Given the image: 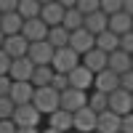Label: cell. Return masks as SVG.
Listing matches in <instances>:
<instances>
[{"mask_svg":"<svg viewBox=\"0 0 133 133\" xmlns=\"http://www.w3.org/2000/svg\"><path fill=\"white\" fill-rule=\"evenodd\" d=\"M32 107H35L40 115H53V112L59 109V93L53 91L51 85H45V88H35Z\"/></svg>","mask_w":133,"mask_h":133,"instance_id":"cell-1","label":"cell"},{"mask_svg":"<svg viewBox=\"0 0 133 133\" xmlns=\"http://www.w3.org/2000/svg\"><path fill=\"white\" fill-rule=\"evenodd\" d=\"M77 64H80V56H77L72 48H59V51H53L51 69L56 72V75H69Z\"/></svg>","mask_w":133,"mask_h":133,"instance_id":"cell-2","label":"cell"},{"mask_svg":"<svg viewBox=\"0 0 133 133\" xmlns=\"http://www.w3.org/2000/svg\"><path fill=\"white\" fill-rule=\"evenodd\" d=\"M27 59L32 61V66H51V61H53V48L48 45L45 40H40V43H29V48H27Z\"/></svg>","mask_w":133,"mask_h":133,"instance_id":"cell-3","label":"cell"},{"mask_svg":"<svg viewBox=\"0 0 133 133\" xmlns=\"http://www.w3.org/2000/svg\"><path fill=\"white\" fill-rule=\"evenodd\" d=\"M40 117L43 115L32 104H24V107H16L14 109V117H11V120H14L16 128H37L40 125Z\"/></svg>","mask_w":133,"mask_h":133,"instance_id":"cell-4","label":"cell"},{"mask_svg":"<svg viewBox=\"0 0 133 133\" xmlns=\"http://www.w3.org/2000/svg\"><path fill=\"white\" fill-rule=\"evenodd\" d=\"M85 101H88V93L75 91V88H66L64 93H59V109H64V112H69V115H75L77 109H83Z\"/></svg>","mask_w":133,"mask_h":133,"instance_id":"cell-5","label":"cell"},{"mask_svg":"<svg viewBox=\"0 0 133 133\" xmlns=\"http://www.w3.org/2000/svg\"><path fill=\"white\" fill-rule=\"evenodd\" d=\"M66 83H69V88H75V91L88 93V91H93V72H88L83 64H77L75 69L66 75Z\"/></svg>","mask_w":133,"mask_h":133,"instance_id":"cell-6","label":"cell"},{"mask_svg":"<svg viewBox=\"0 0 133 133\" xmlns=\"http://www.w3.org/2000/svg\"><path fill=\"white\" fill-rule=\"evenodd\" d=\"M107 109L112 115H117V117H125V115H130L133 109H130V93H125V91H112L107 96Z\"/></svg>","mask_w":133,"mask_h":133,"instance_id":"cell-7","label":"cell"},{"mask_svg":"<svg viewBox=\"0 0 133 133\" xmlns=\"http://www.w3.org/2000/svg\"><path fill=\"white\" fill-rule=\"evenodd\" d=\"M66 48H72L77 56H85L88 51H93V48H96V37H93V35H88L85 29H77V32H72V35H69Z\"/></svg>","mask_w":133,"mask_h":133,"instance_id":"cell-8","label":"cell"},{"mask_svg":"<svg viewBox=\"0 0 133 133\" xmlns=\"http://www.w3.org/2000/svg\"><path fill=\"white\" fill-rule=\"evenodd\" d=\"M61 19H64L61 3H56V0H51V3H40V21L48 29L51 27H61Z\"/></svg>","mask_w":133,"mask_h":133,"instance_id":"cell-9","label":"cell"},{"mask_svg":"<svg viewBox=\"0 0 133 133\" xmlns=\"http://www.w3.org/2000/svg\"><path fill=\"white\" fill-rule=\"evenodd\" d=\"M72 130L75 133H96V115L88 107L77 109L72 115Z\"/></svg>","mask_w":133,"mask_h":133,"instance_id":"cell-10","label":"cell"},{"mask_svg":"<svg viewBox=\"0 0 133 133\" xmlns=\"http://www.w3.org/2000/svg\"><path fill=\"white\" fill-rule=\"evenodd\" d=\"M27 48H29V43L21 37V35H11V37L3 40V48H0V51L14 61V59H24L27 56Z\"/></svg>","mask_w":133,"mask_h":133,"instance_id":"cell-11","label":"cell"},{"mask_svg":"<svg viewBox=\"0 0 133 133\" xmlns=\"http://www.w3.org/2000/svg\"><path fill=\"white\" fill-rule=\"evenodd\" d=\"M32 61L24 56V59H14L11 61V69H8V80L11 83H29V77H32Z\"/></svg>","mask_w":133,"mask_h":133,"instance_id":"cell-12","label":"cell"},{"mask_svg":"<svg viewBox=\"0 0 133 133\" xmlns=\"http://www.w3.org/2000/svg\"><path fill=\"white\" fill-rule=\"evenodd\" d=\"M120 88V77L115 75V72H109V69H104V72H98V75H93V91H98V93H104V96H109L112 91H117Z\"/></svg>","mask_w":133,"mask_h":133,"instance_id":"cell-13","label":"cell"},{"mask_svg":"<svg viewBox=\"0 0 133 133\" xmlns=\"http://www.w3.org/2000/svg\"><path fill=\"white\" fill-rule=\"evenodd\" d=\"M45 35H48V27L40 19H29L21 24V37L27 43H40V40H45Z\"/></svg>","mask_w":133,"mask_h":133,"instance_id":"cell-14","label":"cell"},{"mask_svg":"<svg viewBox=\"0 0 133 133\" xmlns=\"http://www.w3.org/2000/svg\"><path fill=\"white\" fill-rule=\"evenodd\" d=\"M32 96H35V88H32L29 83H11L8 98L14 101V107H24V104H32Z\"/></svg>","mask_w":133,"mask_h":133,"instance_id":"cell-15","label":"cell"},{"mask_svg":"<svg viewBox=\"0 0 133 133\" xmlns=\"http://www.w3.org/2000/svg\"><path fill=\"white\" fill-rule=\"evenodd\" d=\"M80 64L85 66L88 72L98 75V72H104V69H107V53H101L98 48H93V51H88L85 56H80Z\"/></svg>","mask_w":133,"mask_h":133,"instance_id":"cell-16","label":"cell"},{"mask_svg":"<svg viewBox=\"0 0 133 133\" xmlns=\"http://www.w3.org/2000/svg\"><path fill=\"white\" fill-rule=\"evenodd\" d=\"M107 69H109V72H115L117 77H120V75H125V72H130V56L117 48L115 53H109V56H107Z\"/></svg>","mask_w":133,"mask_h":133,"instance_id":"cell-17","label":"cell"},{"mask_svg":"<svg viewBox=\"0 0 133 133\" xmlns=\"http://www.w3.org/2000/svg\"><path fill=\"white\" fill-rule=\"evenodd\" d=\"M130 24H133V19H130V16H125L123 11H120V14H115V16H109V19H107V29L112 32V35H117V37H123V35H128V32H130Z\"/></svg>","mask_w":133,"mask_h":133,"instance_id":"cell-18","label":"cell"},{"mask_svg":"<svg viewBox=\"0 0 133 133\" xmlns=\"http://www.w3.org/2000/svg\"><path fill=\"white\" fill-rule=\"evenodd\" d=\"M48 128L56 133H69L72 130V115L64 112V109H56L53 115H48Z\"/></svg>","mask_w":133,"mask_h":133,"instance_id":"cell-19","label":"cell"},{"mask_svg":"<svg viewBox=\"0 0 133 133\" xmlns=\"http://www.w3.org/2000/svg\"><path fill=\"white\" fill-rule=\"evenodd\" d=\"M96 133H120V117L112 115L109 109L96 115Z\"/></svg>","mask_w":133,"mask_h":133,"instance_id":"cell-20","label":"cell"},{"mask_svg":"<svg viewBox=\"0 0 133 133\" xmlns=\"http://www.w3.org/2000/svg\"><path fill=\"white\" fill-rule=\"evenodd\" d=\"M83 29L88 32V35H101V32H107V16L101 14V11H96V14H91V16H85L83 19Z\"/></svg>","mask_w":133,"mask_h":133,"instance_id":"cell-21","label":"cell"},{"mask_svg":"<svg viewBox=\"0 0 133 133\" xmlns=\"http://www.w3.org/2000/svg\"><path fill=\"white\" fill-rule=\"evenodd\" d=\"M21 24H24V21L19 19V14H5V16H0V32H3V37L21 35Z\"/></svg>","mask_w":133,"mask_h":133,"instance_id":"cell-22","label":"cell"},{"mask_svg":"<svg viewBox=\"0 0 133 133\" xmlns=\"http://www.w3.org/2000/svg\"><path fill=\"white\" fill-rule=\"evenodd\" d=\"M45 43H48L53 51L66 48V43H69V32H66L64 27H51V29H48V35H45Z\"/></svg>","mask_w":133,"mask_h":133,"instance_id":"cell-23","label":"cell"},{"mask_svg":"<svg viewBox=\"0 0 133 133\" xmlns=\"http://www.w3.org/2000/svg\"><path fill=\"white\" fill-rule=\"evenodd\" d=\"M16 14H19V19H21V21L40 19V3H37V0H19Z\"/></svg>","mask_w":133,"mask_h":133,"instance_id":"cell-24","label":"cell"},{"mask_svg":"<svg viewBox=\"0 0 133 133\" xmlns=\"http://www.w3.org/2000/svg\"><path fill=\"white\" fill-rule=\"evenodd\" d=\"M117 45H120V37L117 35H112V32H101V35H96V48L98 51H101V53H107V56H109V53H115L117 51Z\"/></svg>","mask_w":133,"mask_h":133,"instance_id":"cell-25","label":"cell"},{"mask_svg":"<svg viewBox=\"0 0 133 133\" xmlns=\"http://www.w3.org/2000/svg\"><path fill=\"white\" fill-rule=\"evenodd\" d=\"M51 80H53L51 66H35V69H32V77H29V85L32 88H45V85H51Z\"/></svg>","mask_w":133,"mask_h":133,"instance_id":"cell-26","label":"cell"},{"mask_svg":"<svg viewBox=\"0 0 133 133\" xmlns=\"http://www.w3.org/2000/svg\"><path fill=\"white\" fill-rule=\"evenodd\" d=\"M61 27H64V29L69 32V35H72V32H77V29H83V16L77 14L75 8H69V11H64V19H61Z\"/></svg>","mask_w":133,"mask_h":133,"instance_id":"cell-27","label":"cell"},{"mask_svg":"<svg viewBox=\"0 0 133 133\" xmlns=\"http://www.w3.org/2000/svg\"><path fill=\"white\" fill-rule=\"evenodd\" d=\"M85 107L91 109L93 115H101V112H107V96H104V93H98V91H91V93H88Z\"/></svg>","mask_w":133,"mask_h":133,"instance_id":"cell-28","label":"cell"},{"mask_svg":"<svg viewBox=\"0 0 133 133\" xmlns=\"http://www.w3.org/2000/svg\"><path fill=\"white\" fill-rule=\"evenodd\" d=\"M98 3H101V0H77V3H75V11L85 19V16H91V14L98 11Z\"/></svg>","mask_w":133,"mask_h":133,"instance_id":"cell-29","label":"cell"},{"mask_svg":"<svg viewBox=\"0 0 133 133\" xmlns=\"http://www.w3.org/2000/svg\"><path fill=\"white\" fill-rule=\"evenodd\" d=\"M98 11L109 19V16H115V14L123 11V0H101V3H98Z\"/></svg>","mask_w":133,"mask_h":133,"instance_id":"cell-30","label":"cell"},{"mask_svg":"<svg viewBox=\"0 0 133 133\" xmlns=\"http://www.w3.org/2000/svg\"><path fill=\"white\" fill-rule=\"evenodd\" d=\"M14 101H11V98L5 96V98H0V120H11L14 117Z\"/></svg>","mask_w":133,"mask_h":133,"instance_id":"cell-31","label":"cell"},{"mask_svg":"<svg viewBox=\"0 0 133 133\" xmlns=\"http://www.w3.org/2000/svg\"><path fill=\"white\" fill-rule=\"evenodd\" d=\"M51 88H53V91H56V93H64L66 88H69V83H66V75H56V72H53V80H51Z\"/></svg>","mask_w":133,"mask_h":133,"instance_id":"cell-32","label":"cell"},{"mask_svg":"<svg viewBox=\"0 0 133 133\" xmlns=\"http://www.w3.org/2000/svg\"><path fill=\"white\" fill-rule=\"evenodd\" d=\"M123 53H128V56H133V32H128V35L120 37V45H117Z\"/></svg>","mask_w":133,"mask_h":133,"instance_id":"cell-33","label":"cell"},{"mask_svg":"<svg viewBox=\"0 0 133 133\" xmlns=\"http://www.w3.org/2000/svg\"><path fill=\"white\" fill-rule=\"evenodd\" d=\"M120 91L133 93V69H130V72H125V75H120Z\"/></svg>","mask_w":133,"mask_h":133,"instance_id":"cell-34","label":"cell"},{"mask_svg":"<svg viewBox=\"0 0 133 133\" xmlns=\"http://www.w3.org/2000/svg\"><path fill=\"white\" fill-rule=\"evenodd\" d=\"M16 5H19V0H0V16L16 14Z\"/></svg>","mask_w":133,"mask_h":133,"instance_id":"cell-35","label":"cell"},{"mask_svg":"<svg viewBox=\"0 0 133 133\" xmlns=\"http://www.w3.org/2000/svg\"><path fill=\"white\" fill-rule=\"evenodd\" d=\"M120 133H133V112L120 117Z\"/></svg>","mask_w":133,"mask_h":133,"instance_id":"cell-36","label":"cell"},{"mask_svg":"<svg viewBox=\"0 0 133 133\" xmlns=\"http://www.w3.org/2000/svg\"><path fill=\"white\" fill-rule=\"evenodd\" d=\"M8 69H11V59L0 51V77H8Z\"/></svg>","mask_w":133,"mask_h":133,"instance_id":"cell-37","label":"cell"},{"mask_svg":"<svg viewBox=\"0 0 133 133\" xmlns=\"http://www.w3.org/2000/svg\"><path fill=\"white\" fill-rule=\"evenodd\" d=\"M0 133H16L14 120H0Z\"/></svg>","mask_w":133,"mask_h":133,"instance_id":"cell-38","label":"cell"},{"mask_svg":"<svg viewBox=\"0 0 133 133\" xmlns=\"http://www.w3.org/2000/svg\"><path fill=\"white\" fill-rule=\"evenodd\" d=\"M8 91H11V80L8 77H0V98H5Z\"/></svg>","mask_w":133,"mask_h":133,"instance_id":"cell-39","label":"cell"},{"mask_svg":"<svg viewBox=\"0 0 133 133\" xmlns=\"http://www.w3.org/2000/svg\"><path fill=\"white\" fill-rule=\"evenodd\" d=\"M123 14L133 19V0H123Z\"/></svg>","mask_w":133,"mask_h":133,"instance_id":"cell-40","label":"cell"},{"mask_svg":"<svg viewBox=\"0 0 133 133\" xmlns=\"http://www.w3.org/2000/svg\"><path fill=\"white\" fill-rule=\"evenodd\" d=\"M16 133H40L37 128H16Z\"/></svg>","mask_w":133,"mask_h":133,"instance_id":"cell-41","label":"cell"},{"mask_svg":"<svg viewBox=\"0 0 133 133\" xmlns=\"http://www.w3.org/2000/svg\"><path fill=\"white\" fill-rule=\"evenodd\" d=\"M40 133H56V130H51V128H45V130H40Z\"/></svg>","mask_w":133,"mask_h":133,"instance_id":"cell-42","label":"cell"},{"mask_svg":"<svg viewBox=\"0 0 133 133\" xmlns=\"http://www.w3.org/2000/svg\"><path fill=\"white\" fill-rule=\"evenodd\" d=\"M3 40H5V37H3V32H0V48H3Z\"/></svg>","mask_w":133,"mask_h":133,"instance_id":"cell-43","label":"cell"},{"mask_svg":"<svg viewBox=\"0 0 133 133\" xmlns=\"http://www.w3.org/2000/svg\"><path fill=\"white\" fill-rule=\"evenodd\" d=\"M130 109H133V93H130Z\"/></svg>","mask_w":133,"mask_h":133,"instance_id":"cell-44","label":"cell"},{"mask_svg":"<svg viewBox=\"0 0 133 133\" xmlns=\"http://www.w3.org/2000/svg\"><path fill=\"white\" fill-rule=\"evenodd\" d=\"M130 69H133V56H130Z\"/></svg>","mask_w":133,"mask_h":133,"instance_id":"cell-45","label":"cell"},{"mask_svg":"<svg viewBox=\"0 0 133 133\" xmlns=\"http://www.w3.org/2000/svg\"><path fill=\"white\" fill-rule=\"evenodd\" d=\"M130 32H133V24H130Z\"/></svg>","mask_w":133,"mask_h":133,"instance_id":"cell-46","label":"cell"},{"mask_svg":"<svg viewBox=\"0 0 133 133\" xmlns=\"http://www.w3.org/2000/svg\"><path fill=\"white\" fill-rule=\"evenodd\" d=\"M69 133H75V130H69Z\"/></svg>","mask_w":133,"mask_h":133,"instance_id":"cell-47","label":"cell"}]
</instances>
